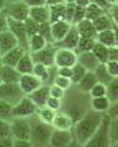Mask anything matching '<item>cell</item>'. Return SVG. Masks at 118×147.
<instances>
[{"label": "cell", "instance_id": "680465c9", "mask_svg": "<svg viewBox=\"0 0 118 147\" xmlns=\"http://www.w3.org/2000/svg\"><path fill=\"white\" fill-rule=\"evenodd\" d=\"M4 6H5V4H4V0H0V11H3Z\"/></svg>", "mask_w": 118, "mask_h": 147}, {"label": "cell", "instance_id": "603a6c76", "mask_svg": "<svg viewBox=\"0 0 118 147\" xmlns=\"http://www.w3.org/2000/svg\"><path fill=\"white\" fill-rule=\"evenodd\" d=\"M97 82V79L95 76L94 71H86L85 75L81 77L80 81L76 84V90L83 92V93H87L89 94V91L92 88V86Z\"/></svg>", "mask_w": 118, "mask_h": 147}, {"label": "cell", "instance_id": "83f0119b", "mask_svg": "<svg viewBox=\"0 0 118 147\" xmlns=\"http://www.w3.org/2000/svg\"><path fill=\"white\" fill-rule=\"evenodd\" d=\"M47 40L44 39V37H42L39 33H36L33 36L28 37V42H27V50L30 53L38 52L39 49H42L43 47L47 45Z\"/></svg>", "mask_w": 118, "mask_h": 147}, {"label": "cell", "instance_id": "4fadbf2b", "mask_svg": "<svg viewBox=\"0 0 118 147\" xmlns=\"http://www.w3.org/2000/svg\"><path fill=\"white\" fill-rule=\"evenodd\" d=\"M70 27H71V24L65 20L51 22V34H52L53 43L56 44L58 42H60L64 38V36L68 33V31L70 30Z\"/></svg>", "mask_w": 118, "mask_h": 147}, {"label": "cell", "instance_id": "2e32d148", "mask_svg": "<svg viewBox=\"0 0 118 147\" xmlns=\"http://www.w3.org/2000/svg\"><path fill=\"white\" fill-rule=\"evenodd\" d=\"M96 42L101 43L106 47H113V45H118V36H117V28H108L97 32L96 37H95Z\"/></svg>", "mask_w": 118, "mask_h": 147}, {"label": "cell", "instance_id": "f35d334b", "mask_svg": "<svg viewBox=\"0 0 118 147\" xmlns=\"http://www.w3.org/2000/svg\"><path fill=\"white\" fill-rule=\"evenodd\" d=\"M52 84L53 85H57L58 87H60V88H63L64 91L70 90L71 87L74 86L69 77H64V76H60V75H56V76H54Z\"/></svg>", "mask_w": 118, "mask_h": 147}, {"label": "cell", "instance_id": "db71d44e", "mask_svg": "<svg viewBox=\"0 0 118 147\" xmlns=\"http://www.w3.org/2000/svg\"><path fill=\"white\" fill-rule=\"evenodd\" d=\"M0 147H14V139H12V136L0 139Z\"/></svg>", "mask_w": 118, "mask_h": 147}, {"label": "cell", "instance_id": "f907efd6", "mask_svg": "<svg viewBox=\"0 0 118 147\" xmlns=\"http://www.w3.org/2000/svg\"><path fill=\"white\" fill-rule=\"evenodd\" d=\"M57 75L64 76V77H71V67L69 66H60L57 67Z\"/></svg>", "mask_w": 118, "mask_h": 147}, {"label": "cell", "instance_id": "b9f144b4", "mask_svg": "<svg viewBox=\"0 0 118 147\" xmlns=\"http://www.w3.org/2000/svg\"><path fill=\"white\" fill-rule=\"evenodd\" d=\"M11 136V130H10V121L6 119L0 118V139Z\"/></svg>", "mask_w": 118, "mask_h": 147}, {"label": "cell", "instance_id": "4316f807", "mask_svg": "<svg viewBox=\"0 0 118 147\" xmlns=\"http://www.w3.org/2000/svg\"><path fill=\"white\" fill-rule=\"evenodd\" d=\"M92 24L95 26L96 32L103 31V30H108V28H117V24L111 18V16L107 12L100 15L97 18H95L92 21Z\"/></svg>", "mask_w": 118, "mask_h": 147}, {"label": "cell", "instance_id": "74e56055", "mask_svg": "<svg viewBox=\"0 0 118 147\" xmlns=\"http://www.w3.org/2000/svg\"><path fill=\"white\" fill-rule=\"evenodd\" d=\"M24 25H25V30H26L27 37H31V36H33L36 33H38L39 24H38L37 21H35L33 18H31L30 16L24 21Z\"/></svg>", "mask_w": 118, "mask_h": 147}, {"label": "cell", "instance_id": "9f6ffc18", "mask_svg": "<svg viewBox=\"0 0 118 147\" xmlns=\"http://www.w3.org/2000/svg\"><path fill=\"white\" fill-rule=\"evenodd\" d=\"M91 1H92V0H75L74 4H75V5H79V6H84V7H86Z\"/></svg>", "mask_w": 118, "mask_h": 147}, {"label": "cell", "instance_id": "60d3db41", "mask_svg": "<svg viewBox=\"0 0 118 147\" xmlns=\"http://www.w3.org/2000/svg\"><path fill=\"white\" fill-rule=\"evenodd\" d=\"M89 96H90V98L106 96V85L101 84V82H96V84L92 86V88L89 91Z\"/></svg>", "mask_w": 118, "mask_h": 147}, {"label": "cell", "instance_id": "cb8c5ba5", "mask_svg": "<svg viewBox=\"0 0 118 147\" xmlns=\"http://www.w3.org/2000/svg\"><path fill=\"white\" fill-rule=\"evenodd\" d=\"M28 16L37 21L38 24L49 21V7L48 5H41V6H32L28 10Z\"/></svg>", "mask_w": 118, "mask_h": 147}, {"label": "cell", "instance_id": "3957f363", "mask_svg": "<svg viewBox=\"0 0 118 147\" xmlns=\"http://www.w3.org/2000/svg\"><path fill=\"white\" fill-rule=\"evenodd\" d=\"M110 124L111 118L103 113L102 120L97 130L91 136L87 142H86L85 147H108L111 146V137H110Z\"/></svg>", "mask_w": 118, "mask_h": 147}, {"label": "cell", "instance_id": "52a82bcc", "mask_svg": "<svg viewBox=\"0 0 118 147\" xmlns=\"http://www.w3.org/2000/svg\"><path fill=\"white\" fill-rule=\"evenodd\" d=\"M76 61H78V54L75 53V50L57 47L56 54H54V65L57 67L60 66L71 67Z\"/></svg>", "mask_w": 118, "mask_h": 147}, {"label": "cell", "instance_id": "7c38bea8", "mask_svg": "<svg viewBox=\"0 0 118 147\" xmlns=\"http://www.w3.org/2000/svg\"><path fill=\"white\" fill-rule=\"evenodd\" d=\"M21 92L24 94H30L31 92L37 90L39 86L43 85V82L33 74H24L20 76V80L17 82Z\"/></svg>", "mask_w": 118, "mask_h": 147}, {"label": "cell", "instance_id": "277c9868", "mask_svg": "<svg viewBox=\"0 0 118 147\" xmlns=\"http://www.w3.org/2000/svg\"><path fill=\"white\" fill-rule=\"evenodd\" d=\"M36 109H37V105L32 102V99L28 96L24 94L15 104H12L10 117L11 118H30L36 113Z\"/></svg>", "mask_w": 118, "mask_h": 147}, {"label": "cell", "instance_id": "681fc988", "mask_svg": "<svg viewBox=\"0 0 118 147\" xmlns=\"http://www.w3.org/2000/svg\"><path fill=\"white\" fill-rule=\"evenodd\" d=\"M107 60L118 61V45H113V47H108V55Z\"/></svg>", "mask_w": 118, "mask_h": 147}, {"label": "cell", "instance_id": "7402d4cb", "mask_svg": "<svg viewBox=\"0 0 118 147\" xmlns=\"http://www.w3.org/2000/svg\"><path fill=\"white\" fill-rule=\"evenodd\" d=\"M78 63H80L87 71H94L100 61L97 60V58L94 55V53L90 52H83V53H78Z\"/></svg>", "mask_w": 118, "mask_h": 147}, {"label": "cell", "instance_id": "be15d7a7", "mask_svg": "<svg viewBox=\"0 0 118 147\" xmlns=\"http://www.w3.org/2000/svg\"><path fill=\"white\" fill-rule=\"evenodd\" d=\"M0 82H1V81H0Z\"/></svg>", "mask_w": 118, "mask_h": 147}, {"label": "cell", "instance_id": "484cf974", "mask_svg": "<svg viewBox=\"0 0 118 147\" xmlns=\"http://www.w3.org/2000/svg\"><path fill=\"white\" fill-rule=\"evenodd\" d=\"M33 65H35V61L32 59V55H31V53L27 50V52L21 57V59L19 60V63L16 64L15 67L21 75H24V74H32Z\"/></svg>", "mask_w": 118, "mask_h": 147}, {"label": "cell", "instance_id": "ffe728a7", "mask_svg": "<svg viewBox=\"0 0 118 147\" xmlns=\"http://www.w3.org/2000/svg\"><path fill=\"white\" fill-rule=\"evenodd\" d=\"M21 74L16 70L15 66L3 65L0 67V81L5 84H17Z\"/></svg>", "mask_w": 118, "mask_h": 147}, {"label": "cell", "instance_id": "9c48e42d", "mask_svg": "<svg viewBox=\"0 0 118 147\" xmlns=\"http://www.w3.org/2000/svg\"><path fill=\"white\" fill-rule=\"evenodd\" d=\"M56 44L54 43H47L46 47L39 49L38 52L31 53L32 59L35 63H41L43 65L51 67L54 65V54H56Z\"/></svg>", "mask_w": 118, "mask_h": 147}, {"label": "cell", "instance_id": "7bdbcfd3", "mask_svg": "<svg viewBox=\"0 0 118 147\" xmlns=\"http://www.w3.org/2000/svg\"><path fill=\"white\" fill-rule=\"evenodd\" d=\"M84 18H85V7H84V6L75 5V7H74V13H73L71 24H73V25H76L79 21L84 20Z\"/></svg>", "mask_w": 118, "mask_h": 147}, {"label": "cell", "instance_id": "d590c367", "mask_svg": "<svg viewBox=\"0 0 118 147\" xmlns=\"http://www.w3.org/2000/svg\"><path fill=\"white\" fill-rule=\"evenodd\" d=\"M91 52L94 53V55L97 58V60L100 63H106L107 61V55H108V47L103 45L101 43L96 42L94 44V47L91 49Z\"/></svg>", "mask_w": 118, "mask_h": 147}, {"label": "cell", "instance_id": "ab89813d", "mask_svg": "<svg viewBox=\"0 0 118 147\" xmlns=\"http://www.w3.org/2000/svg\"><path fill=\"white\" fill-rule=\"evenodd\" d=\"M38 33L44 37V39L47 40L48 43H53V39H52V34H51V22L47 21V22H42L39 24L38 27Z\"/></svg>", "mask_w": 118, "mask_h": 147}, {"label": "cell", "instance_id": "836d02e7", "mask_svg": "<svg viewBox=\"0 0 118 147\" xmlns=\"http://www.w3.org/2000/svg\"><path fill=\"white\" fill-rule=\"evenodd\" d=\"M105 12H106V10H103L96 3L91 1L85 7V18H87L90 21H94L95 18H97L100 15H102V13H105Z\"/></svg>", "mask_w": 118, "mask_h": 147}, {"label": "cell", "instance_id": "30bf717a", "mask_svg": "<svg viewBox=\"0 0 118 147\" xmlns=\"http://www.w3.org/2000/svg\"><path fill=\"white\" fill-rule=\"evenodd\" d=\"M24 93L21 92L17 84H5L0 82V100H5L11 104H15Z\"/></svg>", "mask_w": 118, "mask_h": 147}, {"label": "cell", "instance_id": "f6af8a7d", "mask_svg": "<svg viewBox=\"0 0 118 147\" xmlns=\"http://www.w3.org/2000/svg\"><path fill=\"white\" fill-rule=\"evenodd\" d=\"M11 107H12L11 103L5 102V100H0V118L6 119L7 117H10ZM10 118H11V117H10Z\"/></svg>", "mask_w": 118, "mask_h": 147}, {"label": "cell", "instance_id": "7dc6e473", "mask_svg": "<svg viewBox=\"0 0 118 147\" xmlns=\"http://www.w3.org/2000/svg\"><path fill=\"white\" fill-rule=\"evenodd\" d=\"M106 69L108 74L112 77H118V61H113V60H107L105 63Z\"/></svg>", "mask_w": 118, "mask_h": 147}, {"label": "cell", "instance_id": "e0dca14e", "mask_svg": "<svg viewBox=\"0 0 118 147\" xmlns=\"http://www.w3.org/2000/svg\"><path fill=\"white\" fill-rule=\"evenodd\" d=\"M51 125L53 126V129H59V130H71L74 121L65 112L57 110Z\"/></svg>", "mask_w": 118, "mask_h": 147}, {"label": "cell", "instance_id": "44dd1931", "mask_svg": "<svg viewBox=\"0 0 118 147\" xmlns=\"http://www.w3.org/2000/svg\"><path fill=\"white\" fill-rule=\"evenodd\" d=\"M32 74L37 76L38 79L46 85H48L49 82H52L54 76H56V74H54V75L52 74V66L48 67V66L43 65V64H41V63H35Z\"/></svg>", "mask_w": 118, "mask_h": 147}, {"label": "cell", "instance_id": "ac0fdd59", "mask_svg": "<svg viewBox=\"0 0 118 147\" xmlns=\"http://www.w3.org/2000/svg\"><path fill=\"white\" fill-rule=\"evenodd\" d=\"M26 96H28L37 107L46 105V102L49 97V85L43 84L42 86H39L37 90H35L33 92H31L30 94H26Z\"/></svg>", "mask_w": 118, "mask_h": 147}, {"label": "cell", "instance_id": "7a4b0ae2", "mask_svg": "<svg viewBox=\"0 0 118 147\" xmlns=\"http://www.w3.org/2000/svg\"><path fill=\"white\" fill-rule=\"evenodd\" d=\"M30 121V142L32 147H46L53 131V126L47 124L36 117L33 114L28 118Z\"/></svg>", "mask_w": 118, "mask_h": 147}, {"label": "cell", "instance_id": "bcb514c9", "mask_svg": "<svg viewBox=\"0 0 118 147\" xmlns=\"http://www.w3.org/2000/svg\"><path fill=\"white\" fill-rule=\"evenodd\" d=\"M62 100L63 99H59V98H56V97H51V96H49L47 102H46V105L48 108H51L52 110H54V112H57V110L62 109Z\"/></svg>", "mask_w": 118, "mask_h": 147}, {"label": "cell", "instance_id": "4dcf8cb0", "mask_svg": "<svg viewBox=\"0 0 118 147\" xmlns=\"http://www.w3.org/2000/svg\"><path fill=\"white\" fill-rule=\"evenodd\" d=\"M94 74H95V76H96V79H97V82H101V84H105V85H107L108 82L113 79L110 74H108L105 63H100L98 65L95 67Z\"/></svg>", "mask_w": 118, "mask_h": 147}, {"label": "cell", "instance_id": "8992f818", "mask_svg": "<svg viewBox=\"0 0 118 147\" xmlns=\"http://www.w3.org/2000/svg\"><path fill=\"white\" fill-rule=\"evenodd\" d=\"M28 10L30 7L22 1V0H17V1H12L10 4L4 6L3 11L6 13L7 17L14 18L17 21H25L28 17Z\"/></svg>", "mask_w": 118, "mask_h": 147}, {"label": "cell", "instance_id": "ba28073f", "mask_svg": "<svg viewBox=\"0 0 118 147\" xmlns=\"http://www.w3.org/2000/svg\"><path fill=\"white\" fill-rule=\"evenodd\" d=\"M74 141V135L71 130H59L53 129L51 137L48 141V146L51 147H68Z\"/></svg>", "mask_w": 118, "mask_h": 147}, {"label": "cell", "instance_id": "11a10c76", "mask_svg": "<svg viewBox=\"0 0 118 147\" xmlns=\"http://www.w3.org/2000/svg\"><path fill=\"white\" fill-rule=\"evenodd\" d=\"M25 4L28 7H32V6H41V5H46L44 0H22Z\"/></svg>", "mask_w": 118, "mask_h": 147}, {"label": "cell", "instance_id": "6f0895ef", "mask_svg": "<svg viewBox=\"0 0 118 147\" xmlns=\"http://www.w3.org/2000/svg\"><path fill=\"white\" fill-rule=\"evenodd\" d=\"M44 3H46V5H54V4H59V3H64L63 0H44Z\"/></svg>", "mask_w": 118, "mask_h": 147}, {"label": "cell", "instance_id": "816d5d0a", "mask_svg": "<svg viewBox=\"0 0 118 147\" xmlns=\"http://www.w3.org/2000/svg\"><path fill=\"white\" fill-rule=\"evenodd\" d=\"M7 30V16L4 11H0V32Z\"/></svg>", "mask_w": 118, "mask_h": 147}, {"label": "cell", "instance_id": "8d00e7d4", "mask_svg": "<svg viewBox=\"0 0 118 147\" xmlns=\"http://www.w3.org/2000/svg\"><path fill=\"white\" fill-rule=\"evenodd\" d=\"M86 71H87V70H86V69L83 65H81L80 63L76 61L74 65L71 66V77H70V80L73 82V85L78 84L81 77H83L85 74H86Z\"/></svg>", "mask_w": 118, "mask_h": 147}, {"label": "cell", "instance_id": "5b68a950", "mask_svg": "<svg viewBox=\"0 0 118 147\" xmlns=\"http://www.w3.org/2000/svg\"><path fill=\"white\" fill-rule=\"evenodd\" d=\"M10 130L12 139L30 140V121L28 118H11Z\"/></svg>", "mask_w": 118, "mask_h": 147}, {"label": "cell", "instance_id": "6125c7cd", "mask_svg": "<svg viewBox=\"0 0 118 147\" xmlns=\"http://www.w3.org/2000/svg\"><path fill=\"white\" fill-rule=\"evenodd\" d=\"M4 65V64H3V59H1V55H0V67H1Z\"/></svg>", "mask_w": 118, "mask_h": 147}, {"label": "cell", "instance_id": "91938a15", "mask_svg": "<svg viewBox=\"0 0 118 147\" xmlns=\"http://www.w3.org/2000/svg\"><path fill=\"white\" fill-rule=\"evenodd\" d=\"M108 3L111 4V5H115V4H117V0H107Z\"/></svg>", "mask_w": 118, "mask_h": 147}, {"label": "cell", "instance_id": "f5cc1de1", "mask_svg": "<svg viewBox=\"0 0 118 147\" xmlns=\"http://www.w3.org/2000/svg\"><path fill=\"white\" fill-rule=\"evenodd\" d=\"M14 147H32L30 140H21V139H14Z\"/></svg>", "mask_w": 118, "mask_h": 147}, {"label": "cell", "instance_id": "9a60e30c", "mask_svg": "<svg viewBox=\"0 0 118 147\" xmlns=\"http://www.w3.org/2000/svg\"><path fill=\"white\" fill-rule=\"evenodd\" d=\"M79 39H80V36H79L78 30H76V27L74 25H71L70 30L68 31V33L64 36V38H63L60 42L56 43V45L57 47H60V48H66V49L75 50Z\"/></svg>", "mask_w": 118, "mask_h": 147}, {"label": "cell", "instance_id": "d4e9b609", "mask_svg": "<svg viewBox=\"0 0 118 147\" xmlns=\"http://www.w3.org/2000/svg\"><path fill=\"white\" fill-rule=\"evenodd\" d=\"M74 26L76 27V30H78L80 37H90V38H95L96 34H97L92 21L87 20V18H84V20L79 21L78 24L74 25Z\"/></svg>", "mask_w": 118, "mask_h": 147}, {"label": "cell", "instance_id": "c3c4849f", "mask_svg": "<svg viewBox=\"0 0 118 147\" xmlns=\"http://www.w3.org/2000/svg\"><path fill=\"white\" fill-rule=\"evenodd\" d=\"M74 7H75V4H74V3L65 4V16H64V20L68 21V22H70V24H71V20H73ZM71 25H73V24H71Z\"/></svg>", "mask_w": 118, "mask_h": 147}, {"label": "cell", "instance_id": "f546056e", "mask_svg": "<svg viewBox=\"0 0 118 147\" xmlns=\"http://www.w3.org/2000/svg\"><path fill=\"white\" fill-rule=\"evenodd\" d=\"M49 22H56L64 20L65 16V3H59L49 5Z\"/></svg>", "mask_w": 118, "mask_h": 147}, {"label": "cell", "instance_id": "e575fe53", "mask_svg": "<svg viewBox=\"0 0 118 147\" xmlns=\"http://www.w3.org/2000/svg\"><path fill=\"white\" fill-rule=\"evenodd\" d=\"M96 43L95 38H90V37H80L78 45L75 48V53H83V52H90L92 49L94 44Z\"/></svg>", "mask_w": 118, "mask_h": 147}, {"label": "cell", "instance_id": "ee69618b", "mask_svg": "<svg viewBox=\"0 0 118 147\" xmlns=\"http://www.w3.org/2000/svg\"><path fill=\"white\" fill-rule=\"evenodd\" d=\"M49 96L51 97H56V98H59V99H63L65 96V91L58 87L57 85H49Z\"/></svg>", "mask_w": 118, "mask_h": 147}, {"label": "cell", "instance_id": "8fae6325", "mask_svg": "<svg viewBox=\"0 0 118 147\" xmlns=\"http://www.w3.org/2000/svg\"><path fill=\"white\" fill-rule=\"evenodd\" d=\"M7 30L16 37V39H17V42H19V44L27 49V42H28V37H27V34H26L24 21H17V20H14V18L7 17Z\"/></svg>", "mask_w": 118, "mask_h": 147}, {"label": "cell", "instance_id": "5bb4252c", "mask_svg": "<svg viewBox=\"0 0 118 147\" xmlns=\"http://www.w3.org/2000/svg\"><path fill=\"white\" fill-rule=\"evenodd\" d=\"M27 52V49L22 45H16L12 49H10L9 52L4 53L1 55L3 59V64L4 65H9V66H16V64L19 63V60L21 59V57Z\"/></svg>", "mask_w": 118, "mask_h": 147}, {"label": "cell", "instance_id": "f1b7e54d", "mask_svg": "<svg viewBox=\"0 0 118 147\" xmlns=\"http://www.w3.org/2000/svg\"><path fill=\"white\" fill-rule=\"evenodd\" d=\"M111 102L107 98V96H102V97H92L90 98V108L96 110L100 113H106L107 109L110 108Z\"/></svg>", "mask_w": 118, "mask_h": 147}, {"label": "cell", "instance_id": "d6a6232c", "mask_svg": "<svg viewBox=\"0 0 118 147\" xmlns=\"http://www.w3.org/2000/svg\"><path fill=\"white\" fill-rule=\"evenodd\" d=\"M106 96L111 103L118 102V77H113L106 85Z\"/></svg>", "mask_w": 118, "mask_h": 147}, {"label": "cell", "instance_id": "94428289", "mask_svg": "<svg viewBox=\"0 0 118 147\" xmlns=\"http://www.w3.org/2000/svg\"><path fill=\"white\" fill-rule=\"evenodd\" d=\"M63 1H64L65 4H70V3H74L75 0H63Z\"/></svg>", "mask_w": 118, "mask_h": 147}, {"label": "cell", "instance_id": "d6986e66", "mask_svg": "<svg viewBox=\"0 0 118 147\" xmlns=\"http://www.w3.org/2000/svg\"><path fill=\"white\" fill-rule=\"evenodd\" d=\"M19 45L16 37L14 36L9 30L0 32V55H3L4 53L9 52L14 47Z\"/></svg>", "mask_w": 118, "mask_h": 147}, {"label": "cell", "instance_id": "6da1fadb", "mask_svg": "<svg viewBox=\"0 0 118 147\" xmlns=\"http://www.w3.org/2000/svg\"><path fill=\"white\" fill-rule=\"evenodd\" d=\"M102 117L103 113H100L89 108L83 114V117H80L74 123L71 131L79 146H85L86 142L91 139V136L95 134V131L97 130V127L101 124Z\"/></svg>", "mask_w": 118, "mask_h": 147}, {"label": "cell", "instance_id": "1f68e13d", "mask_svg": "<svg viewBox=\"0 0 118 147\" xmlns=\"http://www.w3.org/2000/svg\"><path fill=\"white\" fill-rule=\"evenodd\" d=\"M36 117H37L39 120H42L47 124H52V120L54 118V114L56 112L52 110L51 108H48L47 105H42V107H37L36 109Z\"/></svg>", "mask_w": 118, "mask_h": 147}]
</instances>
